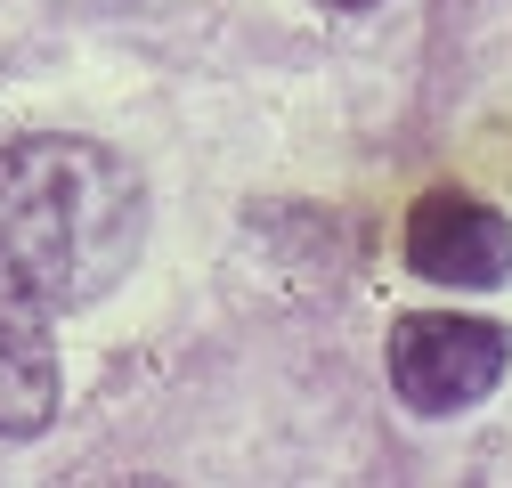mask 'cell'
<instances>
[{"label":"cell","instance_id":"6da1fadb","mask_svg":"<svg viewBox=\"0 0 512 488\" xmlns=\"http://www.w3.org/2000/svg\"><path fill=\"white\" fill-rule=\"evenodd\" d=\"M147 188L90 139H17L0 147V277L41 310L98 301L139 253Z\"/></svg>","mask_w":512,"mask_h":488},{"label":"cell","instance_id":"5b68a950","mask_svg":"<svg viewBox=\"0 0 512 488\" xmlns=\"http://www.w3.org/2000/svg\"><path fill=\"white\" fill-rule=\"evenodd\" d=\"M326 9H374V0H326Z\"/></svg>","mask_w":512,"mask_h":488},{"label":"cell","instance_id":"277c9868","mask_svg":"<svg viewBox=\"0 0 512 488\" xmlns=\"http://www.w3.org/2000/svg\"><path fill=\"white\" fill-rule=\"evenodd\" d=\"M57 407V350H49V310L25 301L0 277V432H41Z\"/></svg>","mask_w":512,"mask_h":488},{"label":"cell","instance_id":"7a4b0ae2","mask_svg":"<svg viewBox=\"0 0 512 488\" xmlns=\"http://www.w3.org/2000/svg\"><path fill=\"white\" fill-rule=\"evenodd\" d=\"M512 366V334L488 318H456V310H415L391 326V383L415 415H456L472 399H488Z\"/></svg>","mask_w":512,"mask_h":488},{"label":"cell","instance_id":"3957f363","mask_svg":"<svg viewBox=\"0 0 512 488\" xmlns=\"http://www.w3.org/2000/svg\"><path fill=\"white\" fill-rule=\"evenodd\" d=\"M407 269L431 285H504L512 277V220L480 196H423L407 212Z\"/></svg>","mask_w":512,"mask_h":488}]
</instances>
